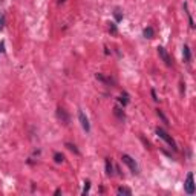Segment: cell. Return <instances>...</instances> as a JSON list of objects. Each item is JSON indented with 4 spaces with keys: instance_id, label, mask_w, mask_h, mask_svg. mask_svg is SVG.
Listing matches in <instances>:
<instances>
[{
    "instance_id": "cell-12",
    "label": "cell",
    "mask_w": 196,
    "mask_h": 196,
    "mask_svg": "<svg viewBox=\"0 0 196 196\" xmlns=\"http://www.w3.org/2000/svg\"><path fill=\"white\" fill-rule=\"evenodd\" d=\"M184 9H186V12H187V15H189L190 28H195V22H193V19H192V14H190V11H189V5H187V3H184Z\"/></svg>"
},
{
    "instance_id": "cell-3",
    "label": "cell",
    "mask_w": 196,
    "mask_h": 196,
    "mask_svg": "<svg viewBox=\"0 0 196 196\" xmlns=\"http://www.w3.org/2000/svg\"><path fill=\"white\" fill-rule=\"evenodd\" d=\"M156 49H158V55H159V58L165 63V66H172V65H173V61H172V57L169 55V52H167L162 46H158Z\"/></svg>"
},
{
    "instance_id": "cell-21",
    "label": "cell",
    "mask_w": 196,
    "mask_h": 196,
    "mask_svg": "<svg viewBox=\"0 0 196 196\" xmlns=\"http://www.w3.org/2000/svg\"><path fill=\"white\" fill-rule=\"evenodd\" d=\"M111 32H112V34L117 32V25H115V23H111Z\"/></svg>"
},
{
    "instance_id": "cell-1",
    "label": "cell",
    "mask_w": 196,
    "mask_h": 196,
    "mask_svg": "<svg viewBox=\"0 0 196 196\" xmlns=\"http://www.w3.org/2000/svg\"><path fill=\"white\" fill-rule=\"evenodd\" d=\"M156 135L161 138V140H164V141H165V143H167V144H169V146H170L173 150H178V146H176L175 140H173V138H172V136H170V135H169V133H167L164 129L158 127V129H156Z\"/></svg>"
},
{
    "instance_id": "cell-5",
    "label": "cell",
    "mask_w": 196,
    "mask_h": 196,
    "mask_svg": "<svg viewBox=\"0 0 196 196\" xmlns=\"http://www.w3.org/2000/svg\"><path fill=\"white\" fill-rule=\"evenodd\" d=\"M78 119H80L81 127H83L86 132H90V124H89V119H87V117L84 115V112H83V111H78Z\"/></svg>"
},
{
    "instance_id": "cell-24",
    "label": "cell",
    "mask_w": 196,
    "mask_h": 196,
    "mask_svg": "<svg viewBox=\"0 0 196 196\" xmlns=\"http://www.w3.org/2000/svg\"><path fill=\"white\" fill-rule=\"evenodd\" d=\"M63 2H65V0H58V3H63Z\"/></svg>"
},
{
    "instance_id": "cell-2",
    "label": "cell",
    "mask_w": 196,
    "mask_h": 196,
    "mask_svg": "<svg viewBox=\"0 0 196 196\" xmlns=\"http://www.w3.org/2000/svg\"><path fill=\"white\" fill-rule=\"evenodd\" d=\"M121 159H123V162H124V164H126V165L130 169V172H132V173H135V175H138V173H140L138 162H136V161H135L132 156H130V155H126V153H124Z\"/></svg>"
},
{
    "instance_id": "cell-8",
    "label": "cell",
    "mask_w": 196,
    "mask_h": 196,
    "mask_svg": "<svg viewBox=\"0 0 196 196\" xmlns=\"http://www.w3.org/2000/svg\"><path fill=\"white\" fill-rule=\"evenodd\" d=\"M106 173H107V176L114 175V165H112V161L109 158H106Z\"/></svg>"
},
{
    "instance_id": "cell-9",
    "label": "cell",
    "mask_w": 196,
    "mask_h": 196,
    "mask_svg": "<svg viewBox=\"0 0 196 196\" xmlns=\"http://www.w3.org/2000/svg\"><path fill=\"white\" fill-rule=\"evenodd\" d=\"M143 34H144V37H146V39H153L155 31H153V28H152V26H147V28L144 29V32H143Z\"/></svg>"
},
{
    "instance_id": "cell-13",
    "label": "cell",
    "mask_w": 196,
    "mask_h": 196,
    "mask_svg": "<svg viewBox=\"0 0 196 196\" xmlns=\"http://www.w3.org/2000/svg\"><path fill=\"white\" fill-rule=\"evenodd\" d=\"M114 114L117 115L119 119H124V112H123V109H119V107H114Z\"/></svg>"
},
{
    "instance_id": "cell-11",
    "label": "cell",
    "mask_w": 196,
    "mask_h": 196,
    "mask_svg": "<svg viewBox=\"0 0 196 196\" xmlns=\"http://www.w3.org/2000/svg\"><path fill=\"white\" fill-rule=\"evenodd\" d=\"M117 193L118 195H127V196H130L132 195V190L130 189H127V187H119L117 190Z\"/></svg>"
},
{
    "instance_id": "cell-14",
    "label": "cell",
    "mask_w": 196,
    "mask_h": 196,
    "mask_svg": "<svg viewBox=\"0 0 196 196\" xmlns=\"http://www.w3.org/2000/svg\"><path fill=\"white\" fill-rule=\"evenodd\" d=\"M54 161H55L57 164H60V162L65 161V156H63L61 153H54Z\"/></svg>"
},
{
    "instance_id": "cell-23",
    "label": "cell",
    "mask_w": 196,
    "mask_h": 196,
    "mask_svg": "<svg viewBox=\"0 0 196 196\" xmlns=\"http://www.w3.org/2000/svg\"><path fill=\"white\" fill-rule=\"evenodd\" d=\"M5 51V41H0V52Z\"/></svg>"
},
{
    "instance_id": "cell-16",
    "label": "cell",
    "mask_w": 196,
    "mask_h": 196,
    "mask_svg": "<svg viewBox=\"0 0 196 196\" xmlns=\"http://www.w3.org/2000/svg\"><path fill=\"white\" fill-rule=\"evenodd\" d=\"M156 114H158V117L161 118V119H162V121H164L165 124H169V119H167V117H165V115H164V114H162L161 111H156Z\"/></svg>"
},
{
    "instance_id": "cell-20",
    "label": "cell",
    "mask_w": 196,
    "mask_h": 196,
    "mask_svg": "<svg viewBox=\"0 0 196 196\" xmlns=\"http://www.w3.org/2000/svg\"><path fill=\"white\" fill-rule=\"evenodd\" d=\"M3 26H5V15H0V31L3 29Z\"/></svg>"
},
{
    "instance_id": "cell-7",
    "label": "cell",
    "mask_w": 196,
    "mask_h": 196,
    "mask_svg": "<svg viewBox=\"0 0 196 196\" xmlns=\"http://www.w3.org/2000/svg\"><path fill=\"white\" fill-rule=\"evenodd\" d=\"M182 54H184V60L189 63V61L192 60V54H190V48H189L187 44H184V48H182Z\"/></svg>"
},
{
    "instance_id": "cell-17",
    "label": "cell",
    "mask_w": 196,
    "mask_h": 196,
    "mask_svg": "<svg viewBox=\"0 0 196 196\" xmlns=\"http://www.w3.org/2000/svg\"><path fill=\"white\" fill-rule=\"evenodd\" d=\"M89 189H90V182L86 181V182H84V189H83V195H86V193L89 192Z\"/></svg>"
},
{
    "instance_id": "cell-6",
    "label": "cell",
    "mask_w": 196,
    "mask_h": 196,
    "mask_svg": "<svg viewBox=\"0 0 196 196\" xmlns=\"http://www.w3.org/2000/svg\"><path fill=\"white\" fill-rule=\"evenodd\" d=\"M57 118H58L63 124H68V123H69V115H68V112H66L65 109H61V107L57 109Z\"/></svg>"
},
{
    "instance_id": "cell-22",
    "label": "cell",
    "mask_w": 196,
    "mask_h": 196,
    "mask_svg": "<svg viewBox=\"0 0 196 196\" xmlns=\"http://www.w3.org/2000/svg\"><path fill=\"white\" fill-rule=\"evenodd\" d=\"M152 97H153V100H155V101H158V100H159V98L156 97V92H155L153 89H152Z\"/></svg>"
},
{
    "instance_id": "cell-18",
    "label": "cell",
    "mask_w": 196,
    "mask_h": 196,
    "mask_svg": "<svg viewBox=\"0 0 196 196\" xmlns=\"http://www.w3.org/2000/svg\"><path fill=\"white\" fill-rule=\"evenodd\" d=\"M115 19H117L118 22L123 19V14H121V11H119V9H115Z\"/></svg>"
},
{
    "instance_id": "cell-15",
    "label": "cell",
    "mask_w": 196,
    "mask_h": 196,
    "mask_svg": "<svg viewBox=\"0 0 196 196\" xmlns=\"http://www.w3.org/2000/svg\"><path fill=\"white\" fill-rule=\"evenodd\" d=\"M66 147H68L69 150H72L74 153H77V155H78V153H80V152H78V149H77V147H75L74 144H71V143H66Z\"/></svg>"
},
{
    "instance_id": "cell-19",
    "label": "cell",
    "mask_w": 196,
    "mask_h": 196,
    "mask_svg": "<svg viewBox=\"0 0 196 196\" xmlns=\"http://www.w3.org/2000/svg\"><path fill=\"white\" fill-rule=\"evenodd\" d=\"M95 77H97V78H98V80H101V81H104V83H109V81H111V80H109V78H106V77H103L101 74H97Z\"/></svg>"
},
{
    "instance_id": "cell-10",
    "label": "cell",
    "mask_w": 196,
    "mask_h": 196,
    "mask_svg": "<svg viewBox=\"0 0 196 196\" xmlns=\"http://www.w3.org/2000/svg\"><path fill=\"white\" fill-rule=\"evenodd\" d=\"M118 101H119V103L123 104V107H124V106H127V104H129V95H127L126 92H123V94L119 95Z\"/></svg>"
},
{
    "instance_id": "cell-4",
    "label": "cell",
    "mask_w": 196,
    "mask_h": 196,
    "mask_svg": "<svg viewBox=\"0 0 196 196\" xmlns=\"http://www.w3.org/2000/svg\"><path fill=\"white\" fill-rule=\"evenodd\" d=\"M184 189H186V192H187L189 195H193V193H195V179H193V173H192V172L187 175Z\"/></svg>"
}]
</instances>
